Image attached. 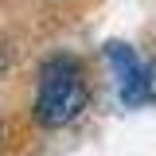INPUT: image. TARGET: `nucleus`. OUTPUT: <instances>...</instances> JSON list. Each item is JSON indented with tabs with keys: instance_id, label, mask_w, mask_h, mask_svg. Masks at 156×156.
I'll list each match as a JSON object with an SVG mask.
<instances>
[{
	"instance_id": "f257e3e1",
	"label": "nucleus",
	"mask_w": 156,
	"mask_h": 156,
	"mask_svg": "<svg viewBox=\"0 0 156 156\" xmlns=\"http://www.w3.org/2000/svg\"><path fill=\"white\" fill-rule=\"evenodd\" d=\"M86 74L78 58L55 55L39 70V90H35V121L43 129H62L86 109Z\"/></svg>"
},
{
	"instance_id": "f03ea898",
	"label": "nucleus",
	"mask_w": 156,
	"mask_h": 156,
	"mask_svg": "<svg viewBox=\"0 0 156 156\" xmlns=\"http://www.w3.org/2000/svg\"><path fill=\"white\" fill-rule=\"evenodd\" d=\"M105 58H109V66H113V74H117V90H121V101L125 105L152 101V74L136 58V51L129 43H109L105 47Z\"/></svg>"
},
{
	"instance_id": "7ed1b4c3",
	"label": "nucleus",
	"mask_w": 156,
	"mask_h": 156,
	"mask_svg": "<svg viewBox=\"0 0 156 156\" xmlns=\"http://www.w3.org/2000/svg\"><path fill=\"white\" fill-rule=\"evenodd\" d=\"M0 47H4V43H0ZM4 66H8V55H4V51H0V70H4Z\"/></svg>"
},
{
	"instance_id": "20e7f679",
	"label": "nucleus",
	"mask_w": 156,
	"mask_h": 156,
	"mask_svg": "<svg viewBox=\"0 0 156 156\" xmlns=\"http://www.w3.org/2000/svg\"><path fill=\"white\" fill-rule=\"evenodd\" d=\"M0 140H4V129H0Z\"/></svg>"
}]
</instances>
